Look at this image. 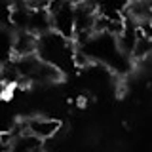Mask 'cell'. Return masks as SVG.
Returning a JSON list of instances; mask_svg holds the SVG:
<instances>
[{
    "instance_id": "cell-1",
    "label": "cell",
    "mask_w": 152,
    "mask_h": 152,
    "mask_svg": "<svg viewBox=\"0 0 152 152\" xmlns=\"http://www.w3.org/2000/svg\"><path fill=\"white\" fill-rule=\"evenodd\" d=\"M74 51H76L74 40H69V38L61 36L55 31H50L46 34L38 36L36 55L42 61L57 66L61 72H66L72 66H76L74 65Z\"/></svg>"
},
{
    "instance_id": "cell-2",
    "label": "cell",
    "mask_w": 152,
    "mask_h": 152,
    "mask_svg": "<svg viewBox=\"0 0 152 152\" xmlns=\"http://www.w3.org/2000/svg\"><path fill=\"white\" fill-rule=\"evenodd\" d=\"M51 17V31L59 32L61 36L74 40V17L76 6L69 0H51L48 6Z\"/></svg>"
},
{
    "instance_id": "cell-3",
    "label": "cell",
    "mask_w": 152,
    "mask_h": 152,
    "mask_svg": "<svg viewBox=\"0 0 152 152\" xmlns=\"http://www.w3.org/2000/svg\"><path fill=\"white\" fill-rule=\"evenodd\" d=\"M27 124V133L38 137L40 141H48L51 137L57 135V131L61 129V122L55 118H48V116H32L25 120Z\"/></svg>"
},
{
    "instance_id": "cell-4",
    "label": "cell",
    "mask_w": 152,
    "mask_h": 152,
    "mask_svg": "<svg viewBox=\"0 0 152 152\" xmlns=\"http://www.w3.org/2000/svg\"><path fill=\"white\" fill-rule=\"evenodd\" d=\"M38 50V36L31 31H15L13 34V57L34 55Z\"/></svg>"
},
{
    "instance_id": "cell-5",
    "label": "cell",
    "mask_w": 152,
    "mask_h": 152,
    "mask_svg": "<svg viewBox=\"0 0 152 152\" xmlns=\"http://www.w3.org/2000/svg\"><path fill=\"white\" fill-rule=\"evenodd\" d=\"M97 12L107 17H122V13L127 12L131 0H95Z\"/></svg>"
},
{
    "instance_id": "cell-6",
    "label": "cell",
    "mask_w": 152,
    "mask_h": 152,
    "mask_svg": "<svg viewBox=\"0 0 152 152\" xmlns=\"http://www.w3.org/2000/svg\"><path fill=\"white\" fill-rule=\"evenodd\" d=\"M13 34L15 31L0 27V65H6L13 59Z\"/></svg>"
},
{
    "instance_id": "cell-7",
    "label": "cell",
    "mask_w": 152,
    "mask_h": 152,
    "mask_svg": "<svg viewBox=\"0 0 152 152\" xmlns=\"http://www.w3.org/2000/svg\"><path fill=\"white\" fill-rule=\"evenodd\" d=\"M139 32H141V31H139ZM150 55H152V38H150V36H145V34L141 32L139 38H137L135 48H133L131 59H135V61H146Z\"/></svg>"
},
{
    "instance_id": "cell-8",
    "label": "cell",
    "mask_w": 152,
    "mask_h": 152,
    "mask_svg": "<svg viewBox=\"0 0 152 152\" xmlns=\"http://www.w3.org/2000/svg\"><path fill=\"white\" fill-rule=\"evenodd\" d=\"M10 89H12V86L0 78V101H2L4 97H8V95H10Z\"/></svg>"
},
{
    "instance_id": "cell-9",
    "label": "cell",
    "mask_w": 152,
    "mask_h": 152,
    "mask_svg": "<svg viewBox=\"0 0 152 152\" xmlns=\"http://www.w3.org/2000/svg\"><path fill=\"white\" fill-rule=\"evenodd\" d=\"M148 23H150V27H152V13H150V17H148Z\"/></svg>"
}]
</instances>
